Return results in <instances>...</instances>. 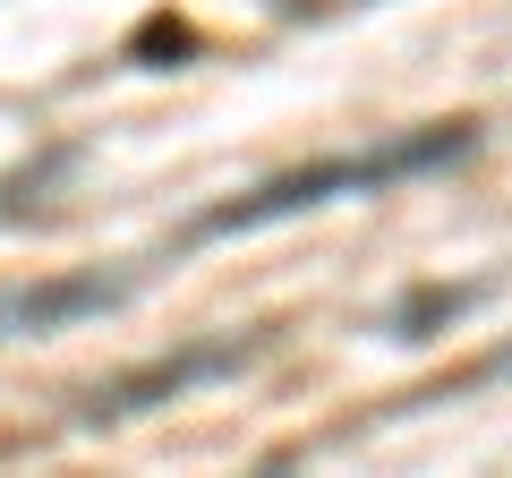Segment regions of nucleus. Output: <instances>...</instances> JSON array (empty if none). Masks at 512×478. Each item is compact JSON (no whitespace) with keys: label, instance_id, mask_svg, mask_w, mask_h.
Listing matches in <instances>:
<instances>
[{"label":"nucleus","instance_id":"obj_1","mask_svg":"<svg viewBox=\"0 0 512 478\" xmlns=\"http://www.w3.org/2000/svg\"><path fill=\"white\" fill-rule=\"evenodd\" d=\"M453 154H470V129H419V137H402V146H376V154H342V163H316V171H282V180H265V188H248V197L214 205V214L197 222V239L265 231V222H282V214H308V205L359 197V188H393V180H410V171L453 163Z\"/></svg>","mask_w":512,"mask_h":478},{"label":"nucleus","instance_id":"obj_2","mask_svg":"<svg viewBox=\"0 0 512 478\" xmlns=\"http://www.w3.org/2000/svg\"><path fill=\"white\" fill-rule=\"evenodd\" d=\"M111 282H52V291H18V299H0V325L9 333H52V325H77V316L111 308Z\"/></svg>","mask_w":512,"mask_h":478},{"label":"nucleus","instance_id":"obj_3","mask_svg":"<svg viewBox=\"0 0 512 478\" xmlns=\"http://www.w3.org/2000/svg\"><path fill=\"white\" fill-rule=\"evenodd\" d=\"M248 350H188V359H163V368H146V376H128V385H111V402L103 410H137L146 393H188V385H205V376H231Z\"/></svg>","mask_w":512,"mask_h":478}]
</instances>
